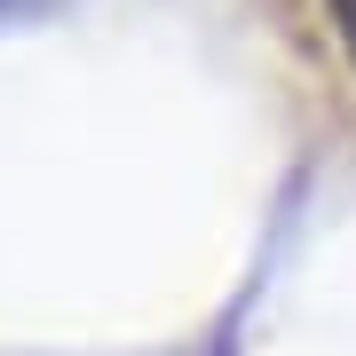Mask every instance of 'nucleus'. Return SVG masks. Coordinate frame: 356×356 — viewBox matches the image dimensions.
<instances>
[{
  "mask_svg": "<svg viewBox=\"0 0 356 356\" xmlns=\"http://www.w3.org/2000/svg\"><path fill=\"white\" fill-rule=\"evenodd\" d=\"M325 8H332V32H341V48L356 56V0H325Z\"/></svg>",
  "mask_w": 356,
  "mask_h": 356,
  "instance_id": "nucleus-1",
  "label": "nucleus"
}]
</instances>
